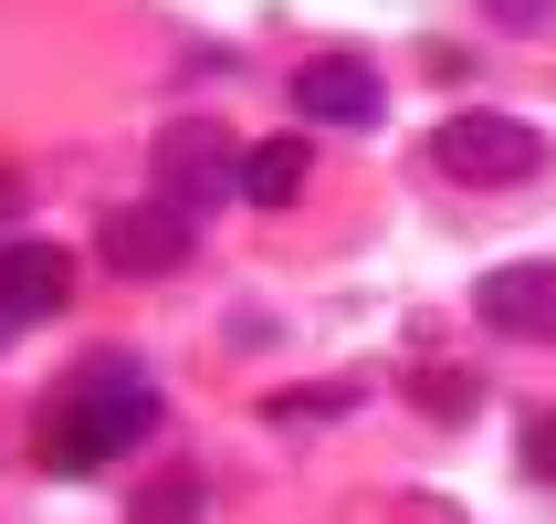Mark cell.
I'll use <instances>...</instances> for the list:
<instances>
[{
  "mask_svg": "<svg viewBox=\"0 0 556 524\" xmlns=\"http://www.w3.org/2000/svg\"><path fill=\"white\" fill-rule=\"evenodd\" d=\"M157 420H168V388H157L137 357H85V368L63 378L53 399H42V472H105L126 462L137 440H157Z\"/></svg>",
  "mask_w": 556,
  "mask_h": 524,
  "instance_id": "6da1fadb",
  "label": "cell"
},
{
  "mask_svg": "<svg viewBox=\"0 0 556 524\" xmlns=\"http://www.w3.org/2000/svg\"><path fill=\"white\" fill-rule=\"evenodd\" d=\"M431 168L441 179H472V189H504V179H535L546 168V137L494 116V105H463V116L431 126Z\"/></svg>",
  "mask_w": 556,
  "mask_h": 524,
  "instance_id": "7a4b0ae2",
  "label": "cell"
},
{
  "mask_svg": "<svg viewBox=\"0 0 556 524\" xmlns=\"http://www.w3.org/2000/svg\"><path fill=\"white\" fill-rule=\"evenodd\" d=\"M157 200L168 210H220V200H242V148L220 137L211 116H168L157 126Z\"/></svg>",
  "mask_w": 556,
  "mask_h": 524,
  "instance_id": "3957f363",
  "label": "cell"
},
{
  "mask_svg": "<svg viewBox=\"0 0 556 524\" xmlns=\"http://www.w3.org/2000/svg\"><path fill=\"white\" fill-rule=\"evenodd\" d=\"M189 242H200V220H189V210H168V200H126V210H105V220H94V252H105V273H126V283L179 273V263H189Z\"/></svg>",
  "mask_w": 556,
  "mask_h": 524,
  "instance_id": "277c9868",
  "label": "cell"
},
{
  "mask_svg": "<svg viewBox=\"0 0 556 524\" xmlns=\"http://www.w3.org/2000/svg\"><path fill=\"white\" fill-rule=\"evenodd\" d=\"M472 315L494 336H526V346H556V263H504V273L472 283Z\"/></svg>",
  "mask_w": 556,
  "mask_h": 524,
  "instance_id": "5b68a950",
  "label": "cell"
},
{
  "mask_svg": "<svg viewBox=\"0 0 556 524\" xmlns=\"http://www.w3.org/2000/svg\"><path fill=\"white\" fill-rule=\"evenodd\" d=\"M294 116L305 126H346V137H368L378 126V74L357 53H315L305 74H294Z\"/></svg>",
  "mask_w": 556,
  "mask_h": 524,
  "instance_id": "8992f818",
  "label": "cell"
},
{
  "mask_svg": "<svg viewBox=\"0 0 556 524\" xmlns=\"http://www.w3.org/2000/svg\"><path fill=\"white\" fill-rule=\"evenodd\" d=\"M63 294H74V252H53V242H11L0 252V336L63 315Z\"/></svg>",
  "mask_w": 556,
  "mask_h": 524,
  "instance_id": "52a82bcc",
  "label": "cell"
},
{
  "mask_svg": "<svg viewBox=\"0 0 556 524\" xmlns=\"http://www.w3.org/2000/svg\"><path fill=\"white\" fill-rule=\"evenodd\" d=\"M305 179H315V148H305V137H263V148H242V200H252V210H283Z\"/></svg>",
  "mask_w": 556,
  "mask_h": 524,
  "instance_id": "ba28073f",
  "label": "cell"
},
{
  "mask_svg": "<svg viewBox=\"0 0 556 524\" xmlns=\"http://www.w3.org/2000/svg\"><path fill=\"white\" fill-rule=\"evenodd\" d=\"M346 409H357V388H274V399H263V420H283V431H294V420H346Z\"/></svg>",
  "mask_w": 556,
  "mask_h": 524,
  "instance_id": "9c48e42d",
  "label": "cell"
},
{
  "mask_svg": "<svg viewBox=\"0 0 556 524\" xmlns=\"http://www.w3.org/2000/svg\"><path fill=\"white\" fill-rule=\"evenodd\" d=\"M137 524H200V472L179 462L157 494H137Z\"/></svg>",
  "mask_w": 556,
  "mask_h": 524,
  "instance_id": "30bf717a",
  "label": "cell"
},
{
  "mask_svg": "<svg viewBox=\"0 0 556 524\" xmlns=\"http://www.w3.org/2000/svg\"><path fill=\"white\" fill-rule=\"evenodd\" d=\"M526 472H535V483H556V409H535V420H526Z\"/></svg>",
  "mask_w": 556,
  "mask_h": 524,
  "instance_id": "8fae6325",
  "label": "cell"
},
{
  "mask_svg": "<svg viewBox=\"0 0 556 524\" xmlns=\"http://www.w3.org/2000/svg\"><path fill=\"white\" fill-rule=\"evenodd\" d=\"M409 388H420L441 420H472V378H409Z\"/></svg>",
  "mask_w": 556,
  "mask_h": 524,
  "instance_id": "7c38bea8",
  "label": "cell"
},
{
  "mask_svg": "<svg viewBox=\"0 0 556 524\" xmlns=\"http://www.w3.org/2000/svg\"><path fill=\"white\" fill-rule=\"evenodd\" d=\"M483 11H494L504 31H546V0H483Z\"/></svg>",
  "mask_w": 556,
  "mask_h": 524,
  "instance_id": "4fadbf2b",
  "label": "cell"
},
{
  "mask_svg": "<svg viewBox=\"0 0 556 524\" xmlns=\"http://www.w3.org/2000/svg\"><path fill=\"white\" fill-rule=\"evenodd\" d=\"M11 210H22V179H0V220H11Z\"/></svg>",
  "mask_w": 556,
  "mask_h": 524,
  "instance_id": "5bb4252c",
  "label": "cell"
}]
</instances>
